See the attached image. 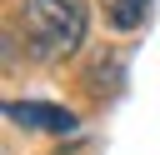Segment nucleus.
I'll return each mask as SVG.
<instances>
[{
  "label": "nucleus",
  "instance_id": "obj_1",
  "mask_svg": "<svg viewBox=\"0 0 160 155\" xmlns=\"http://www.w3.org/2000/svg\"><path fill=\"white\" fill-rule=\"evenodd\" d=\"M20 25L35 60H65L85 40L90 5L85 0H20Z\"/></svg>",
  "mask_w": 160,
  "mask_h": 155
},
{
  "label": "nucleus",
  "instance_id": "obj_2",
  "mask_svg": "<svg viewBox=\"0 0 160 155\" xmlns=\"http://www.w3.org/2000/svg\"><path fill=\"white\" fill-rule=\"evenodd\" d=\"M5 115L25 130H50V135H70L75 130V115L60 110V105H45V100H10Z\"/></svg>",
  "mask_w": 160,
  "mask_h": 155
},
{
  "label": "nucleus",
  "instance_id": "obj_3",
  "mask_svg": "<svg viewBox=\"0 0 160 155\" xmlns=\"http://www.w3.org/2000/svg\"><path fill=\"white\" fill-rule=\"evenodd\" d=\"M145 15H150V0H110V5H105V20H110L115 30L145 25Z\"/></svg>",
  "mask_w": 160,
  "mask_h": 155
}]
</instances>
